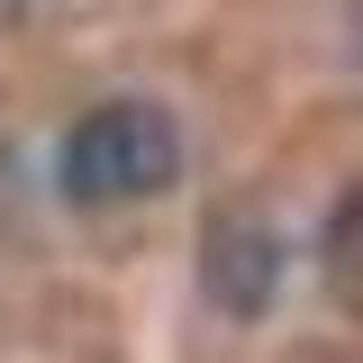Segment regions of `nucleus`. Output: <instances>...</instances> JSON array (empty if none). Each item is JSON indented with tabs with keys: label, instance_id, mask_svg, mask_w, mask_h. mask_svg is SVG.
Returning <instances> with one entry per match:
<instances>
[{
	"label": "nucleus",
	"instance_id": "2",
	"mask_svg": "<svg viewBox=\"0 0 363 363\" xmlns=\"http://www.w3.org/2000/svg\"><path fill=\"white\" fill-rule=\"evenodd\" d=\"M200 281H209V300L227 318H264L272 291H281V236L255 218H218L209 245H200Z\"/></svg>",
	"mask_w": 363,
	"mask_h": 363
},
{
	"label": "nucleus",
	"instance_id": "1",
	"mask_svg": "<svg viewBox=\"0 0 363 363\" xmlns=\"http://www.w3.org/2000/svg\"><path fill=\"white\" fill-rule=\"evenodd\" d=\"M55 182H64L73 209H128V200L173 191L182 182V128H173V109L145 100V91H118V100L82 109V118L64 128Z\"/></svg>",
	"mask_w": 363,
	"mask_h": 363
},
{
	"label": "nucleus",
	"instance_id": "3",
	"mask_svg": "<svg viewBox=\"0 0 363 363\" xmlns=\"http://www.w3.org/2000/svg\"><path fill=\"white\" fill-rule=\"evenodd\" d=\"M18 9H28V0H0V18H18Z\"/></svg>",
	"mask_w": 363,
	"mask_h": 363
}]
</instances>
